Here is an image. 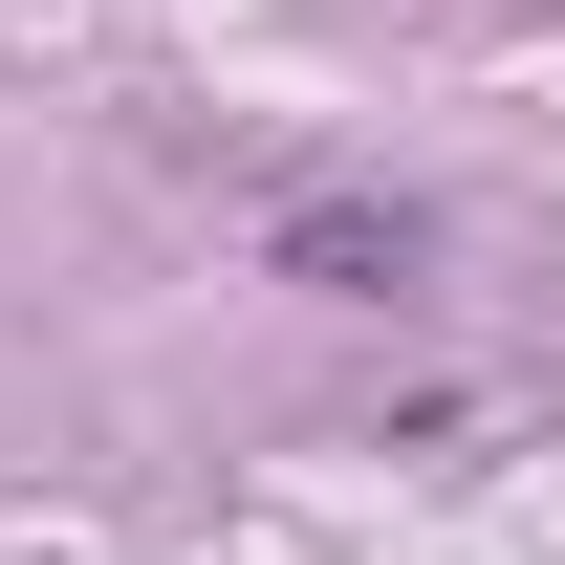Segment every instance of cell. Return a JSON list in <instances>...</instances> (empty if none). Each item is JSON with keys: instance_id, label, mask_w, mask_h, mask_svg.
<instances>
[{"instance_id": "1", "label": "cell", "mask_w": 565, "mask_h": 565, "mask_svg": "<svg viewBox=\"0 0 565 565\" xmlns=\"http://www.w3.org/2000/svg\"><path fill=\"white\" fill-rule=\"evenodd\" d=\"M239 239H262L305 305H414V282H435V196H349V174H262Z\"/></svg>"}]
</instances>
